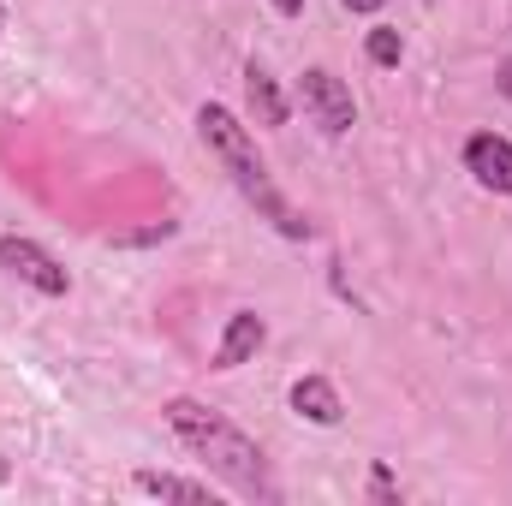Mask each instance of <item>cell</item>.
Masks as SVG:
<instances>
[{"label":"cell","mask_w":512,"mask_h":506,"mask_svg":"<svg viewBox=\"0 0 512 506\" xmlns=\"http://www.w3.org/2000/svg\"><path fill=\"white\" fill-rule=\"evenodd\" d=\"M161 411H167V429L179 435V447H185L191 459H203L227 489H239L245 501H274V495H280L274 477H268L262 447H256L239 423H227L221 411H209V405H197V399H167Z\"/></svg>","instance_id":"6da1fadb"},{"label":"cell","mask_w":512,"mask_h":506,"mask_svg":"<svg viewBox=\"0 0 512 506\" xmlns=\"http://www.w3.org/2000/svg\"><path fill=\"white\" fill-rule=\"evenodd\" d=\"M197 131H203V143H209V155L227 167V179L245 191V203H256V215L274 227V233H286V239H310V221L280 197V185L268 179V161L256 155V143H251V131L239 126L221 102H203L197 108Z\"/></svg>","instance_id":"7a4b0ae2"},{"label":"cell","mask_w":512,"mask_h":506,"mask_svg":"<svg viewBox=\"0 0 512 506\" xmlns=\"http://www.w3.org/2000/svg\"><path fill=\"white\" fill-rule=\"evenodd\" d=\"M298 102H304V114L316 120V126L328 131V137H346V131L358 126V108H352V90L328 72V66H310L304 78H298Z\"/></svg>","instance_id":"3957f363"},{"label":"cell","mask_w":512,"mask_h":506,"mask_svg":"<svg viewBox=\"0 0 512 506\" xmlns=\"http://www.w3.org/2000/svg\"><path fill=\"white\" fill-rule=\"evenodd\" d=\"M0 268L12 274V280H24V286H36L42 298H66L72 292V274L54 262V256L42 251L36 239H18V233H0Z\"/></svg>","instance_id":"277c9868"},{"label":"cell","mask_w":512,"mask_h":506,"mask_svg":"<svg viewBox=\"0 0 512 506\" xmlns=\"http://www.w3.org/2000/svg\"><path fill=\"white\" fill-rule=\"evenodd\" d=\"M465 173H471L483 191L512 197V143L501 131H477V137L465 143Z\"/></svg>","instance_id":"5b68a950"},{"label":"cell","mask_w":512,"mask_h":506,"mask_svg":"<svg viewBox=\"0 0 512 506\" xmlns=\"http://www.w3.org/2000/svg\"><path fill=\"white\" fill-rule=\"evenodd\" d=\"M262 340H268V322H262L256 310H233V316H227V334H221V346H215V364H209V370H239V364H251L256 352H262Z\"/></svg>","instance_id":"8992f818"},{"label":"cell","mask_w":512,"mask_h":506,"mask_svg":"<svg viewBox=\"0 0 512 506\" xmlns=\"http://www.w3.org/2000/svg\"><path fill=\"white\" fill-rule=\"evenodd\" d=\"M292 411H298L304 423H322V429H334V423L346 417L340 387H334L328 376H298L292 381Z\"/></svg>","instance_id":"52a82bcc"},{"label":"cell","mask_w":512,"mask_h":506,"mask_svg":"<svg viewBox=\"0 0 512 506\" xmlns=\"http://www.w3.org/2000/svg\"><path fill=\"white\" fill-rule=\"evenodd\" d=\"M245 102H251L256 126H286V96L274 90V78H268V66H262V60L245 66Z\"/></svg>","instance_id":"ba28073f"},{"label":"cell","mask_w":512,"mask_h":506,"mask_svg":"<svg viewBox=\"0 0 512 506\" xmlns=\"http://www.w3.org/2000/svg\"><path fill=\"white\" fill-rule=\"evenodd\" d=\"M131 483L143 495H161V501H209V483H185V477H167V471H137Z\"/></svg>","instance_id":"9c48e42d"},{"label":"cell","mask_w":512,"mask_h":506,"mask_svg":"<svg viewBox=\"0 0 512 506\" xmlns=\"http://www.w3.org/2000/svg\"><path fill=\"white\" fill-rule=\"evenodd\" d=\"M399 54H405L399 30H370V60H376V66H399Z\"/></svg>","instance_id":"30bf717a"},{"label":"cell","mask_w":512,"mask_h":506,"mask_svg":"<svg viewBox=\"0 0 512 506\" xmlns=\"http://www.w3.org/2000/svg\"><path fill=\"white\" fill-rule=\"evenodd\" d=\"M370 495H376V501H399V489H393V477H387L382 465H376V477H370Z\"/></svg>","instance_id":"8fae6325"},{"label":"cell","mask_w":512,"mask_h":506,"mask_svg":"<svg viewBox=\"0 0 512 506\" xmlns=\"http://www.w3.org/2000/svg\"><path fill=\"white\" fill-rule=\"evenodd\" d=\"M495 84H501V96H507V102H512V54H507V60H501V66H495Z\"/></svg>","instance_id":"7c38bea8"},{"label":"cell","mask_w":512,"mask_h":506,"mask_svg":"<svg viewBox=\"0 0 512 506\" xmlns=\"http://www.w3.org/2000/svg\"><path fill=\"white\" fill-rule=\"evenodd\" d=\"M340 6H352V12H382L387 0H340Z\"/></svg>","instance_id":"4fadbf2b"},{"label":"cell","mask_w":512,"mask_h":506,"mask_svg":"<svg viewBox=\"0 0 512 506\" xmlns=\"http://www.w3.org/2000/svg\"><path fill=\"white\" fill-rule=\"evenodd\" d=\"M268 6H274V12H286V18H292V12H304V0H268Z\"/></svg>","instance_id":"5bb4252c"},{"label":"cell","mask_w":512,"mask_h":506,"mask_svg":"<svg viewBox=\"0 0 512 506\" xmlns=\"http://www.w3.org/2000/svg\"><path fill=\"white\" fill-rule=\"evenodd\" d=\"M0 18H6V12H0Z\"/></svg>","instance_id":"9a60e30c"}]
</instances>
